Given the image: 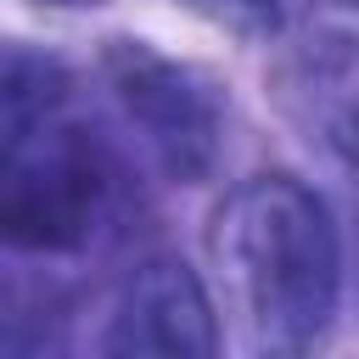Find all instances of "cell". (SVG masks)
<instances>
[{
	"mask_svg": "<svg viewBox=\"0 0 359 359\" xmlns=\"http://www.w3.org/2000/svg\"><path fill=\"white\" fill-rule=\"evenodd\" d=\"M213 264L252 342L303 353L331 331L342 247L325 202L297 180H252L213 213Z\"/></svg>",
	"mask_w": 359,
	"mask_h": 359,
	"instance_id": "6da1fadb",
	"label": "cell"
},
{
	"mask_svg": "<svg viewBox=\"0 0 359 359\" xmlns=\"http://www.w3.org/2000/svg\"><path fill=\"white\" fill-rule=\"evenodd\" d=\"M112 196L101 151L79 129H34L6 146L0 174V236L22 252H79Z\"/></svg>",
	"mask_w": 359,
	"mask_h": 359,
	"instance_id": "7a4b0ae2",
	"label": "cell"
},
{
	"mask_svg": "<svg viewBox=\"0 0 359 359\" xmlns=\"http://www.w3.org/2000/svg\"><path fill=\"white\" fill-rule=\"evenodd\" d=\"M112 90L140 129L146 151L174 180H202L219 157V95L202 73L163 62L140 45H123L112 56Z\"/></svg>",
	"mask_w": 359,
	"mask_h": 359,
	"instance_id": "3957f363",
	"label": "cell"
},
{
	"mask_svg": "<svg viewBox=\"0 0 359 359\" xmlns=\"http://www.w3.org/2000/svg\"><path fill=\"white\" fill-rule=\"evenodd\" d=\"M219 348L213 331V309L202 280L174 264V258H151L140 264L107 320L101 353H163V359H208Z\"/></svg>",
	"mask_w": 359,
	"mask_h": 359,
	"instance_id": "277c9868",
	"label": "cell"
},
{
	"mask_svg": "<svg viewBox=\"0 0 359 359\" xmlns=\"http://www.w3.org/2000/svg\"><path fill=\"white\" fill-rule=\"evenodd\" d=\"M286 95L331 151L359 163V39L353 34L309 39L286 73Z\"/></svg>",
	"mask_w": 359,
	"mask_h": 359,
	"instance_id": "5b68a950",
	"label": "cell"
},
{
	"mask_svg": "<svg viewBox=\"0 0 359 359\" xmlns=\"http://www.w3.org/2000/svg\"><path fill=\"white\" fill-rule=\"evenodd\" d=\"M67 101V73L50 56H34L22 45L6 50V73H0V135L6 146L28 140L34 129H45V118Z\"/></svg>",
	"mask_w": 359,
	"mask_h": 359,
	"instance_id": "8992f818",
	"label": "cell"
},
{
	"mask_svg": "<svg viewBox=\"0 0 359 359\" xmlns=\"http://www.w3.org/2000/svg\"><path fill=\"white\" fill-rule=\"evenodd\" d=\"M230 6H247V11H275V0H230Z\"/></svg>",
	"mask_w": 359,
	"mask_h": 359,
	"instance_id": "52a82bcc",
	"label": "cell"
},
{
	"mask_svg": "<svg viewBox=\"0 0 359 359\" xmlns=\"http://www.w3.org/2000/svg\"><path fill=\"white\" fill-rule=\"evenodd\" d=\"M56 6H95V0H56Z\"/></svg>",
	"mask_w": 359,
	"mask_h": 359,
	"instance_id": "ba28073f",
	"label": "cell"
}]
</instances>
